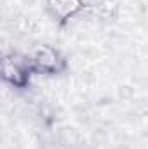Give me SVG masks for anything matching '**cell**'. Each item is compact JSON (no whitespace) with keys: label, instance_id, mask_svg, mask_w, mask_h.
<instances>
[{"label":"cell","instance_id":"cell-1","mask_svg":"<svg viewBox=\"0 0 148 149\" xmlns=\"http://www.w3.org/2000/svg\"><path fill=\"white\" fill-rule=\"evenodd\" d=\"M28 61H30L32 70L40 71V73L52 74L63 68V59L59 57V54L51 45H44V43H38L33 47Z\"/></svg>","mask_w":148,"mask_h":149},{"label":"cell","instance_id":"cell-2","mask_svg":"<svg viewBox=\"0 0 148 149\" xmlns=\"http://www.w3.org/2000/svg\"><path fill=\"white\" fill-rule=\"evenodd\" d=\"M30 70H32V66L25 64L16 56H5L2 59V78L7 83H11L12 87L23 88L28 83Z\"/></svg>","mask_w":148,"mask_h":149},{"label":"cell","instance_id":"cell-3","mask_svg":"<svg viewBox=\"0 0 148 149\" xmlns=\"http://www.w3.org/2000/svg\"><path fill=\"white\" fill-rule=\"evenodd\" d=\"M84 7L85 5L82 0H47V9L58 21L75 17L78 12L84 10Z\"/></svg>","mask_w":148,"mask_h":149},{"label":"cell","instance_id":"cell-4","mask_svg":"<svg viewBox=\"0 0 148 149\" xmlns=\"http://www.w3.org/2000/svg\"><path fill=\"white\" fill-rule=\"evenodd\" d=\"M117 9H118L117 0H101L96 5V14L103 19H111V17H115Z\"/></svg>","mask_w":148,"mask_h":149}]
</instances>
